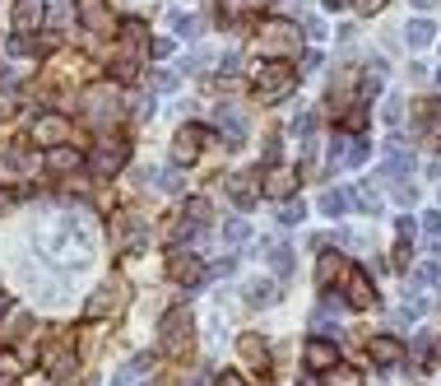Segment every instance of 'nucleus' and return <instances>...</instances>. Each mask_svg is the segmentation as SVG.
Here are the masks:
<instances>
[{"mask_svg":"<svg viewBox=\"0 0 441 386\" xmlns=\"http://www.w3.org/2000/svg\"><path fill=\"white\" fill-rule=\"evenodd\" d=\"M413 5H432V0H413Z\"/></svg>","mask_w":441,"mask_h":386,"instance_id":"4c0bfd02","label":"nucleus"},{"mask_svg":"<svg viewBox=\"0 0 441 386\" xmlns=\"http://www.w3.org/2000/svg\"><path fill=\"white\" fill-rule=\"evenodd\" d=\"M432 284H437V265L427 261V265H418V270H413V289H432Z\"/></svg>","mask_w":441,"mask_h":386,"instance_id":"393cba45","label":"nucleus"},{"mask_svg":"<svg viewBox=\"0 0 441 386\" xmlns=\"http://www.w3.org/2000/svg\"><path fill=\"white\" fill-rule=\"evenodd\" d=\"M293 131H297V135H311V131H316V117H297Z\"/></svg>","mask_w":441,"mask_h":386,"instance_id":"2f4dec72","label":"nucleus"},{"mask_svg":"<svg viewBox=\"0 0 441 386\" xmlns=\"http://www.w3.org/2000/svg\"><path fill=\"white\" fill-rule=\"evenodd\" d=\"M260 42L279 47V51H293V47H297V28H293V24H284V19H270V24L260 28Z\"/></svg>","mask_w":441,"mask_h":386,"instance_id":"39448f33","label":"nucleus"},{"mask_svg":"<svg viewBox=\"0 0 441 386\" xmlns=\"http://www.w3.org/2000/svg\"><path fill=\"white\" fill-rule=\"evenodd\" d=\"M349 210H353V191L349 186H330V191L320 196V215L339 219V215H349Z\"/></svg>","mask_w":441,"mask_h":386,"instance_id":"0eeeda50","label":"nucleus"},{"mask_svg":"<svg viewBox=\"0 0 441 386\" xmlns=\"http://www.w3.org/2000/svg\"><path fill=\"white\" fill-rule=\"evenodd\" d=\"M218 386H246V382H237V377H218Z\"/></svg>","mask_w":441,"mask_h":386,"instance_id":"e433bc0d","label":"nucleus"},{"mask_svg":"<svg viewBox=\"0 0 441 386\" xmlns=\"http://www.w3.org/2000/svg\"><path fill=\"white\" fill-rule=\"evenodd\" d=\"M386 177L390 182H404V172H409V163H413V149L404 144V140H386Z\"/></svg>","mask_w":441,"mask_h":386,"instance_id":"f03ea898","label":"nucleus"},{"mask_svg":"<svg viewBox=\"0 0 441 386\" xmlns=\"http://www.w3.org/2000/svg\"><path fill=\"white\" fill-rule=\"evenodd\" d=\"M395 201L399 205H413V201H418V191H413L409 182H395Z\"/></svg>","mask_w":441,"mask_h":386,"instance_id":"c85d7f7f","label":"nucleus"},{"mask_svg":"<svg viewBox=\"0 0 441 386\" xmlns=\"http://www.w3.org/2000/svg\"><path fill=\"white\" fill-rule=\"evenodd\" d=\"M177 33H186V37H196V33H205V24H200L196 15H191V19L182 15V19H177Z\"/></svg>","mask_w":441,"mask_h":386,"instance_id":"cd10ccee","label":"nucleus"},{"mask_svg":"<svg viewBox=\"0 0 441 386\" xmlns=\"http://www.w3.org/2000/svg\"><path fill=\"white\" fill-rule=\"evenodd\" d=\"M158 186L177 196V191H186V172H182V168H168V172H163V177H158Z\"/></svg>","mask_w":441,"mask_h":386,"instance_id":"5701e85b","label":"nucleus"},{"mask_svg":"<svg viewBox=\"0 0 441 386\" xmlns=\"http://www.w3.org/2000/svg\"><path fill=\"white\" fill-rule=\"evenodd\" d=\"M423 228L432 233V237H441V215H423Z\"/></svg>","mask_w":441,"mask_h":386,"instance_id":"473e14b6","label":"nucleus"},{"mask_svg":"<svg viewBox=\"0 0 441 386\" xmlns=\"http://www.w3.org/2000/svg\"><path fill=\"white\" fill-rule=\"evenodd\" d=\"M349 298L358 308H377V289L367 284V275H349Z\"/></svg>","mask_w":441,"mask_h":386,"instance_id":"4468645a","label":"nucleus"},{"mask_svg":"<svg viewBox=\"0 0 441 386\" xmlns=\"http://www.w3.org/2000/svg\"><path fill=\"white\" fill-rule=\"evenodd\" d=\"M10 108H15V98H10V93L0 89V117H5V112H10Z\"/></svg>","mask_w":441,"mask_h":386,"instance_id":"f704fd0d","label":"nucleus"},{"mask_svg":"<svg viewBox=\"0 0 441 386\" xmlns=\"http://www.w3.org/2000/svg\"><path fill=\"white\" fill-rule=\"evenodd\" d=\"M42 0H19V10H15V24H19V33H33L37 24H42Z\"/></svg>","mask_w":441,"mask_h":386,"instance_id":"9d476101","label":"nucleus"},{"mask_svg":"<svg viewBox=\"0 0 441 386\" xmlns=\"http://www.w3.org/2000/svg\"><path fill=\"white\" fill-rule=\"evenodd\" d=\"M270 265L279 270V275H288V265H293V251H288V247H274V251H270Z\"/></svg>","mask_w":441,"mask_h":386,"instance_id":"bb28decb","label":"nucleus"},{"mask_svg":"<svg viewBox=\"0 0 441 386\" xmlns=\"http://www.w3.org/2000/svg\"><path fill=\"white\" fill-rule=\"evenodd\" d=\"M437 358H441V349H437Z\"/></svg>","mask_w":441,"mask_h":386,"instance_id":"ea45409f","label":"nucleus"},{"mask_svg":"<svg viewBox=\"0 0 441 386\" xmlns=\"http://www.w3.org/2000/svg\"><path fill=\"white\" fill-rule=\"evenodd\" d=\"M126 303V284H116V279H107L103 289L89 298V317H107L112 308H121Z\"/></svg>","mask_w":441,"mask_h":386,"instance_id":"7ed1b4c3","label":"nucleus"},{"mask_svg":"<svg viewBox=\"0 0 441 386\" xmlns=\"http://www.w3.org/2000/svg\"><path fill=\"white\" fill-rule=\"evenodd\" d=\"M432 33H437V28H432L427 19H413L409 28H404V37H409V47H427V42H432Z\"/></svg>","mask_w":441,"mask_h":386,"instance_id":"f3484780","label":"nucleus"},{"mask_svg":"<svg viewBox=\"0 0 441 386\" xmlns=\"http://www.w3.org/2000/svg\"><path fill=\"white\" fill-rule=\"evenodd\" d=\"M33 140H37V144H61L65 140V117H37Z\"/></svg>","mask_w":441,"mask_h":386,"instance_id":"6e6552de","label":"nucleus"},{"mask_svg":"<svg viewBox=\"0 0 441 386\" xmlns=\"http://www.w3.org/2000/svg\"><path fill=\"white\" fill-rule=\"evenodd\" d=\"M358 205H363L367 215H377V210H381V191L372 182H363V186H358Z\"/></svg>","mask_w":441,"mask_h":386,"instance_id":"4be33fe9","label":"nucleus"},{"mask_svg":"<svg viewBox=\"0 0 441 386\" xmlns=\"http://www.w3.org/2000/svg\"><path fill=\"white\" fill-rule=\"evenodd\" d=\"M186 330H191V317H186V312H172L168 321H163V340H168V354H182Z\"/></svg>","mask_w":441,"mask_h":386,"instance_id":"423d86ee","label":"nucleus"},{"mask_svg":"<svg viewBox=\"0 0 441 386\" xmlns=\"http://www.w3.org/2000/svg\"><path fill=\"white\" fill-rule=\"evenodd\" d=\"M399 112H404V103H399V98H390V103H386V121H399Z\"/></svg>","mask_w":441,"mask_h":386,"instance_id":"72a5a7b5","label":"nucleus"},{"mask_svg":"<svg viewBox=\"0 0 441 386\" xmlns=\"http://www.w3.org/2000/svg\"><path fill=\"white\" fill-rule=\"evenodd\" d=\"M75 163H79L75 149H51V163H46V168H51V172H70Z\"/></svg>","mask_w":441,"mask_h":386,"instance_id":"412c9836","label":"nucleus"},{"mask_svg":"<svg viewBox=\"0 0 441 386\" xmlns=\"http://www.w3.org/2000/svg\"><path fill=\"white\" fill-rule=\"evenodd\" d=\"M437 84H441V70H437Z\"/></svg>","mask_w":441,"mask_h":386,"instance_id":"58836bf2","label":"nucleus"},{"mask_svg":"<svg viewBox=\"0 0 441 386\" xmlns=\"http://www.w3.org/2000/svg\"><path fill=\"white\" fill-rule=\"evenodd\" d=\"M367 354H372V363H377V368H390V363H399V340L381 335V340L367 344Z\"/></svg>","mask_w":441,"mask_h":386,"instance_id":"1a4fd4ad","label":"nucleus"},{"mask_svg":"<svg viewBox=\"0 0 441 386\" xmlns=\"http://www.w3.org/2000/svg\"><path fill=\"white\" fill-rule=\"evenodd\" d=\"M200 149V131H182L177 135V144H172V154H177V163H186V158Z\"/></svg>","mask_w":441,"mask_h":386,"instance_id":"dca6fc26","label":"nucleus"},{"mask_svg":"<svg viewBox=\"0 0 441 386\" xmlns=\"http://www.w3.org/2000/svg\"><path fill=\"white\" fill-rule=\"evenodd\" d=\"M302 363H306L311 372H330V368L339 363V349H335L330 340H311V344H306V354H302Z\"/></svg>","mask_w":441,"mask_h":386,"instance_id":"20e7f679","label":"nucleus"},{"mask_svg":"<svg viewBox=\"0 0 441 386\" xmlns=\"http://www.w3.org/2000/svg\"><path fill=\"white\" fill-rule=\"evenodd\" d=\"M79 10H84V24H89L93 33H107V28H112V19H107V5H103V0H79Z\"/></svg>","mask_w":441,"mask_h":386,"instance_id":"9b49d317","label":"nucleus"},{"mask_svg":"<svg viewBox=\"0 0 441 386\" xmlns=\"http://www.w3.org/2000/svg\"><path fill=\"white\" fill-rule=\"evenodd\" d=\"M325 386H363V377L353 368H344V363H335V368L325 372Z\"/></svg>","mask_w":441,"mask_h":386,"instance_id":"a211bd4d","label":"nucleus"},{"mask_svg":"<svg viewBox=\"0 0 441 386\" xmlns=\"http://www.w3.org/2000/svg\"><path fill=\"white\" fill-rule=\"evenodd\" d=\"M293 182H297V177H293V172H270V177H265V191H270V196H288L293 191Z\"/></svg>","mask_w":441,"mask_h":386,"instance_id":"6ab92c4d","label":"nucleus"},{"mask_svg":"<svg viewBox=\"0 0 441 386\" xmlns=\"http://www.w3.org/2000/svg\"><path fill=\"white\" fill-rule=\"evenodd\" d=\"M89 112H98V117H112L116 112V93H89Z\"/></svg>","mask_w":441,"mask_h":386,"instance_id":"aec40b11","label":"nucleus"},{"mask_svg":"<svg viewBox=\"0 0 441 386\" xmlns=\"http://www.w3.org/2000/svg\"><path fill=\"white\" fill-rule=\"evenodd\" d=\"M121 158H126L121 144H116V149H112V144H103V149L93 154V168H98V172H116V168H121Z\"/></svg>","mask_w":441,"mask_h":386,"instance_id":"2eb2a0df","label":"nucleus"},{"mask_svg":"<svg viewBox=\"0 0 441 386\" xmlns=\"http://www.w3.org/2000/svg\"><path fill=\"white\" fill-rule=\"evenodd\" d=\"M297 219H302V205H284L279 210V224H297Z\"/></svg>","mask_w":441,"mask_h":386,"instance_id":"7c9ffc66","label":"nucleus"},{"mask_svg":"<svg viewBox=\"0 0 441 386\" xmlns=\"http://www.w3.org/2000/svg\"><path fill=\"white\" fill-rule=\"evenodd\" d=\"M293 65H265V70H260V98H265V103H279V98H288V89H293Z\"/></svg>","mask_w":441,"mask_h":386,"instance_id":"f257e3e1","label":"nucleus"},{"mask_svg":"<svg viewBox=\"0 0 441 386\" xmlns=\"http://www.w3.org/2000/svg\"><path fill=\"white\" fill-rule=\"evenodd\" d=\"M260 5H265V0H223L228 15H237V10H260Z\"/></svg>","mask_w":441,"mask_h":386,"instance_id":"c756f323","label":"nucleus"},{"mask_svg":"<svg viewBox=\"0 0 441 386\" xmlns=\"http://www.w3.org/2000/svg\"><path fill=\"white\" fill-rule=\"evenodd\" d=\"M223 237H228V247H242V242H246V224H242V219H232L228 228H223Z\"/></svg>","mask_w":441,"mask_h":386,"instance_id":"a878e982","label":"nucleus"},{"mask_svg":"<svg viewBox=\"0 0 441 386\" xmlns=\"http://www.w3.org/2000/svg\"><path fill=\"white\" fill-rule=\"evenodd\" d=\"M335 279H349V261L335 256V251H325L320 256V284H335Z\"/></svg>","mask_w":441,"mask_h":386,"instance_id":"ddd939ff","label":"nucleus"},{"mask_svg":"<svg viewBox=\"0 0 441 386\" xmlns=\"http://www.w3.org/2000/svg\"><path fill=\"white\" fill-rule=\"evenodd\" d=\"M242 358L251 363V368H270V349H265L260 335H242Z\"/></svg>","mask_w":441,"mask_h":386,"instance_id":"f8f14e48","label":"nucleus"},{"mask_svg":"<svg viewBox=\"0 0 441 386\" xmlns=\"http://www.w3.org/2000/svg\"><path fill=\"white\" fill-rule=\"evenodd\" d=\"M246 298H251V303H274V298H279V284H251Z\"/></svg>","mask_w":441,"mask_h":386,"instance_id":"b1692460","label":"nucleus"},{"mask_svg":"<svg viewBox=\"0 0 441 386\" xmlns=\"http://www.w3.org/2000/svg\"><path fill=\"white\" fill-rule=\"evenodd\" d=\"M386 0H358V10H381Z\"/></svg>","mask_w":441,"mask_h":386,"instance_id":"c9c22d12","label":"nucleus"}]
</instances>
